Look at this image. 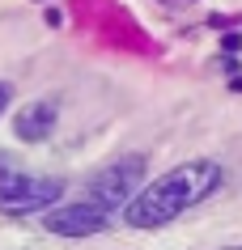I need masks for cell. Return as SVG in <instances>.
Here are the masks:
<instances>
[{
  "instance_id": "6da1fadb",
  "label": "cell",
  "mask_w": 242,
  "mask_h": 250,
  "mask_svg": "<svg viewBox=\"0 0 242 250\" xmlns=\"http://www.w3.org/2000/svg\"><path fill=\"white\" fill-rule=\"evenodd\" d=\"M225 170L208 157H196V161H183L175 170H166L157 183H149L136 191V199L123 208L128 225L132 229H157V225H170L175 216H183L187 208L204 204L221 187Z\"/></svg>"
},
{
  "instance_id": "7a4b0ae2",
  "label": "cell",
  "mask_w": 242,
  "mask_h": 250,
  "mask_svg": "<svg viewBox=\"0 0 242 250\" xmlns=\"http://www.w3.org/2000/svg\"><path fill=\"white\" fill-rule=\"evenodd\" d=\"M64 183L60 178H39V174L17 170L9 157H0V212L26 216V212H47L60 204Z\"/></svg>"
},
{
  "instance_id": "3957f363",
  "label": "cell",
  "mask_w": 242,
  "mask_h": 250,
  "mask_svg": "<svg viewBox=\"0 0 242 250\" xmlns=\"http://www.w3.org/2000/svg\"><path fill=\"white\" fill-rule=\"evenodd\" d=\"M140 183H145V157L140 153H128V157H115L110 166H102V170L89 178V204H98V208H128L136 199V191H140Z\"/></svg>"
},
{
  "instance_id": "277c9868",
  "label": "cell",
  "mask_w": 242,
  "mask_h": 250,
  "mask_svg": "<svg viewBox=\"0 0 242 250\" xmlns=\"http://www.w3.org/2000/svg\"><path fill=\"white\" fill-rule=\"evenodd\" d=\"M110 221L107 208H98L89 199H81V204H60V208H47L43 225H47V233H60V237H89V233H102Z\"/></svg>"
},
{
  "instance_id": "5b68a950",
  "label": "cell",
  "mask_w": 242,
  "mask_h": 250,
  "mask_svg": "<svg viewBox=\"0 0 242 250\" xmlns=\"http://www.w3.org/2000/svg\"><path fill=\"white\" fill-rule=\"evenodd\" d=\"M17 136L26 140V145H39V140H47L55 127V106L51 102H30L22 115H17Z\"/></svg>"
},
{
  "instance_id": "8992f818",
  "label": "cell",
  "mask_w": 242,
  "mask_h": 250,
  "mask_svg": "<svg viewBox=\"0 0 242 250\" xmlns=\"http://www.w3.org/2000/svg\"><path fill=\"white\" fill-rule=\"evenodd\" d=\"M225 51H229V55L242 51V39H238V34H225Z\"/></svg>"
},
{
  "instance_id": "52a82bcc",
  "label": "cell",
  "mask_w": 242,
  "mask_h": 250,
  "mask_svg": "<svg viewBox=\"0 0 242 250\" xmlns=\"http://www.w3.org/2000/svg\"><path fill=\"white\" fill-rule=\"evenodd\" d=\"M9 98H13V89H9V85L0 81V115H4V106H9Z\"/></svg>"
},
{
  "instance_id": "ba28073f",
  "label": "cell",
  "mask_w": 242,
  "mask_h": 250,
  "mask_svg": "<svg viewBox=\"0 0 242 250\" xmlns=\"http://www.w3.org/2000/svg\"><path fill=\"white\" fill-rule=\"evenodd\" d=\"M229 250H242V246H229Z\"/></svg>"
}]
</instances>
